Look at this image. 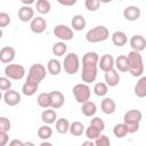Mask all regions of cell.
Instances as JSON below:
<instances>
[{"mask_svg":"<svg viewBox=\"0 0 146 146\" xmlns=\"http://www.w3.org/2000/svg\"><path fill=\"white\" fill-rule=\"evenodd\" d=\"M98 59L99 56L95 51H88L82 57V73L81 79L84 83L95 82L97 78V68H98Z\"/></svg>","mask_w":146,"mask_h":146,"instance_id":"6da1fadb","label":"cell"},{"mask_svg":"<svg viewBox=\"0 0 146 146\" xmlns=\"http://www.w3.org/2000/svg\"><path fill=\"white\" fill-rule=\"evenodd\" d=\"M127 58H128V63H129L128 72H130L132 76H136V78L141 76L144 73V62H143L140 51L131 50L128 54Z\"/></svg>","mask_w":146,"mask_h":146,"instance_id":"7a4b0ae2","label":"cell"},{"mask_svg":"<svg viewBox=\"0 0 146 146\" xmlns=\"http://www.w3.org/2000/svg\"><path fill=\"white\" fill-rule=\"evenodd\" d=\"M143 119V114L138 110H129L124 113L123 123L127 127L128 133H135L139 130V123Z\"/></svg>","mask_w":146,"mask_h":146,"instance_id":"3957f363","label":"cell"},{"mask_svg":"<svg viewBox=\"0 0 146 146\" xmlns=\"http://www.w3.org/2000/svg\"><path fill=\"white\" fill-rule=\"evenodd\" d=\"M110 36V32L108 29L104 25H98L95 26L92 29H90L87 33H86V40L90 43H98V42H103L105 40H107Z\"/></svg>","mask_w":146,"mask_h":146,"instance_id":"277c9868","label":"cell"},{"mask_svg":"<svg viewBox=\"0 0 146 146\" xmlns=\"http://www.w3.org/2000/svg\"><path fill=\"white\" fill-rule=\"evenodd\" d=\"M44 78H46V67L42 64L36 63V64H33L30 67L29 74H27V78H26V82L39 86L40 82Z\"/></svg>","mask_w":146,"mask_h":146,"instance_id":"5b68a950","label":"cell"},{"mask_svg":"<svg viewBox=\"0 0 146 146\" xmlns=\"http://www.w3.org/2000/svg\"><path fill=\"white\" fill-rule=\"evenodd\" d=\"M64 71L68 75H74L80 68V59L75 52H70L64 58Z\"/></svg>","mask_w":146,"mask_h":146,"instance_id":"8992f818","label":"cell"},{"mask_svg":"<svg viewBox=\"0 0 146 146\" xmlns=\"http://www.w3.org/2000/svg\"><path fill=\"white\" fill-rule=\"evenodd\" d=\"M72 92H73V96L75 98V100L80 104L87 102L90 99V96H91V90L89 88V86L87 83H78L73 87L72 89Z\"/></svg>","mask_w":146,"mask_h":146,"instance_id":"52a82bcc","label":"cell"},{"mask_svg":"<svg viewBox=\"0 0 146 146\" xmlns=\"http://www.w3.org/2000/svg\"><path fill=\"white\" fill-rule=\"evenodd\" d=\"M5 75L10 80H22L25 75V67L21 64H7L5 67Z\"/></svg>","mask_w":146,"mask_h":146,"instance_id":"ba28073f","label":"cell"},{"mask_svg":"<svg viewBox=\"0 0 146 146\" xmlns=\"http://www.w3.org/2000/svg\"><path fill=\"white\" fill-rule=\"evenodd\" d=\"M56 38L60 39L62 41H70L73 39L74 34H73V30L71 27H68L67 25H64V24H58L54 27L52 30Z\"/></svg>","mask_w":146,"mask_h":146,"instance_id":"9c48e42d","label":"cell"},{"mask_svg":"<svg viewBox=\"0 0 146 146\" xmlns=\"http://www.w3.org/2000/svg\"><path fill=\"white\" fill-rule=\"evenodd\" d=\"M30 29L33 33L35 34H41L46 31L47 29V22L42 16H36L33 17L30 22Z\"/></svg>","mask_w":146,"mask_h":146,"instance_id":"30bf717a","label":"cell"},{"mask_svg":"<svg viewBox=\"0 0 146 146\" xmlns=\"http://www.w3.org/2000/svg\"><path fill=\"white\" fill-rule=\"evenodd\" d=\"M2 97H3L5 103L8 106H16V105H18L21 103V95L16 90H13L11 88L6 90L5 95Z\"/></svg>","mask_w":146,"mask_h":146,"instance_id":"8fae6325","label":"cell"},{"mask_svg":"<svg viewBox=\"0 0 146 146\" xmlns=\"http://www.w3.org/2000/svg\"><path fill=\"white\" fill-rule=\"evenodd\" d=\"M15 56H16V51L10 46H6L0 49V62L3 64L11 63L15 59Z\"/></svg>","mask_w":146,"mask_h":146,"instance_id":"7c38bea8","label":"cell"},{"mask_svg":"<svg viewBox=\"0 0 146 146\" xmlns=\"http://www.w3.org/2000/svg\"><path fill=\"white\" fill-rule=\"evenodd\" d=\"M104 79H105V83L108 87H116L120 83V74L114 67L105 72Z\"/></svg>","mask_w":146,"mask_h":146,"instance_id":"4fadbf2b","label":"cell"},{"mask_svg":"<svg viewBox=\"0 0 146 146\" xmlns=\"http://www.w3.org/2000/svg\"><path fill=\"white\" fill-rule=\"evenodd\" d=\"M140 15H141V11L137 6H128L123 10V17L130 22L137 21L140 17Z\"/></svg>","mask_w":146,"mask_h":146,"instance_id":"5bb4252c","label":"cell"},{"mask_svg":"<svg viewBox=\"0 0 146 146\" xmlns=\"http://www.w3.org/2000/svg\"><path fill=\"white\" fill-rule=\"evenodd\" d=\"M49 94H50V100H51V106L50 107L54 108V110L60 108L64 105V102H65L64 95L58 90H52Z\"/></svg>","mask_w":146,"mask_h":146,"instance_id":"9a60e30c","label":"cell"},{"mask_svg":"<svg viewBox=\"0 0 146 146\" xmlns=\"http://www.w3.org/2000/svg\"><path fill=\"white\" fill-rule=\"evenodd\" d=\"M98 67L103 71V72H106L111 68L114 67V57L110 54H105L103 55L99 59H98Z\"/></svg>","mask_w":146,"mask_h":146,"instance_id":"2e32d148","label":"cell"},{"mask_svg":"<svg viewBox=\"0 0 146 146\" xmlns=\"http://www.w3.org/2000/svg\"><path fill=\"white\" fill-rule=\"evenodd\" d=\"M130 47L132 48V50L143 51L146 48V39L140 34L132 35L130 39Z\"/></svg>","mask_w":146,"mask_h":146,"instance_id":"e0dca14e","label":"cell"},{"mask_svg":"<svg viewBox=\"0 0 146 146\" xmlns=\"http://www.w3.org/2000/svg\"><path fill=\"white\" fill-rule=\"evenodd\" d=\"M33 17H34V10L31 8V6L23 5L18 9V18H19V21L26 23V22H31V19Z\"/></svg>","mask_w":146,"mask_h":146,"instance_id":"ac0fdd59","label":"cell"},{"mask_svg":"<svg viewBox=\"0 0 146 146\" xmlns=\"http://www.w3.org/2000/svg\"><path fill=\"white\" fill-rule=\"evenodd\" d=\"M100 108H102V112L104 114L111 115V114H113L116 111V104H115V102L111 97H106V98H104L102 100Z\"/></svg>","mask_w":146,"mask_h":146,"instance_id":"d6986e66","label":"cell"},{"mask_svg":"<svg viewBox=\"0 0 146 146\" xmlns=\"http://www.w3.org/2000/svg\"><path fill=\"white\" fill-rule=\"evenodd\" d=\"M57 120V113L54 108L51 107H48V108H44L43 112L41 113V121L44 123V124H52L55 123V121Z\"/></svg>","mask_w":146,"mask_h":146,"instance_id":"ffe728a7","label":"cell"},{"mask_svg":"<svg viewBox=\"0 0 146 146\" xmlns=\"http://www.w3.org/2000/svg\"><path fill=\"white\" fill-rule=\"evenodd\" d=\"M112 42L116 47H123L128 42V36L123 31H115L112 34Z\"/></svg>","mask_w":146,"mask_h":146,"instance_id":"44dd1931","label":"cell"},{"mask_svg":"<svg viewBox=\"0 0 146 146\" xmlns=\"http://www.w3.org/2000/svg\"><path fill=\"white\" fill-rule=\"evenodd\" d=\"M81 112L84 116H88V117H91L96 114L97 112V106L94 102L91 100H87L84 103H82V106H81Z\"/></svg>","mask_w":146,"mask_h":146,"instance_id":"7402d4cb","label":"cell"},{"mask_svg":"<svg viewBox=\"0 0 146 146\" xmlns=\"http://www.w3.org/2000/svg\"><path fill=\"white\" fill-rule=\"evenodd\" d=\"M114 66L116 67V71L120 72H128L129 70V63L125 55H119L116 58H114Z\"/></svg>","mask_w":146,"mask_h":146,"instance_id":"603a6c76","label":"cell"},{"mask_svg":"<svg viewBox=\"0 0 146 146\" xmlns=\"http://www.w3.org/2000/svg\"><path fill=\"white\" fill-rule=\"evenodd\" d=\"M133 91H135V95L139 98L146 97V76H140L138 82L135 84Z\"/></svg>","mask_w":146,"mask_h":146,"instance_id":"cb8c5ba5","label":"cell"},{"mask_svg":"<svg viewBox=\"0 0 146 146\" xmlns=\"http://www.w3.org/2000/svg\"><path fill=\"white\" fill-rule=\"evenodd\" d=\"M47 71L48 73H50L51 75H58L62 71V64L58 59L51 58L48 60L47 63Z\"/></svg>","mask_w":146,"mask_h":146,"instance_id":"d4e9b609","label":"cell"},{"mask_svg":"<svg viewBox=\"0 0 146 146\" xmlns=\"http://www.w3.org/2000/svg\"><path fill=\"white\" fill-rule=\"evenodd\" d=\"M71 25L73 27V30L75 31H82L86 25H87V22H86V18L82 16V15H74L72 21H71Z\"/></svg>","mask_w":146,"mask_h":146,"instance_id":"484cf974","label":"cell"},{"mask_svg":"<svg viewBox=\"0 0 146 146\" xmlns=\"http://www.w3.org/2000/svg\"><path fill=\"white\" fill-rule=\"evenodd\" d=\"M55 128H56V131L60 135H64L66 132H68V128H70V122L67 119H57L55 121Z\"/></svg>","mask_w":146,"mask_h":146,"instance_id":"4316f807","label":"cell"},{"mask_svg":"<svg viewBox=\"0 0 146 146\" xmlns=\"http://www.w3.org/2000/svg\"><path fill=\"white\" fill-rule=\"evenodd\" d=\"M68 131L71 132L72 136H75V137L82 136V133L84 132V125H83V123H81L79 121H74V122L70 123Z\"/></svg>","mask_w":146,"mask_h":146,"instance_id":"83f0119b","label":"cell"},{"mask_svg":"<svg viewBox=\"0 0 146 146\" xmlns=\"http://www.w3.org/2000/svg\"><path fill=\"white\" fill-rule=\"evenodd\" d=\"M36 103L40 107L42 108H48L51 106V100H50V94L49 92H41L36 97Z\"/></svg>","mask_w":146,"mask_h":146,"instance_id":"f1b7e54d","label":"cell"},{"mask_svg":"<svg viewBox=\"0 0 146 146\" xmlns=\"http://www.w3.org/2000/svg\"><path fill=\"white\" fill-rule=\"evenodd\" d=\"M52 136V129L49 127V124H43L39 127L38 129V137L42 140H48Z\"/></svg>","mask_w":146,"mask_h":146,"instance_id":"f546056e","label":"cell"},{"mask_svg":"<svg viewBox=\"0 0 146 146\" xmlns=\"http://www.w3.org/2000/svg\"><path fill=\"white\" fill-rule=\"evenodd\" d=\"M51 51L55 56H64L67 51V46L64 41H59V42H56L54 43L52 48H51Z\"/></svg>","mask_w":146,"mask_h":146,"instance_id":"4dcf8cb0","label":"cell"},{"mask_svg":"<svg viewBox=\"0 0 146 146\" xmlns=\"http://www.w3.org/2000/svg\"><path fill=\"white\" fill-rule=\"evenodd\" d=\"M36 11L40 13L41 15H46L50 11L51 5L48 0H36Z\"/></svg>","mask_w":146,"mask_h":146,"instance_id":"1f68e13d","label":"cell"},{"mask_svg":"<svg viewBox=\"0 0 146 146\" xmlns=\"http://www.w3.org/2000/svg\"><path fill=\"white\" fill-rule=\"evenodd\" d=\"M38 88H39V86L25 81V83H24L23 87H22V92H23L25 96H29V97H30V96H33V95L38 91Z\"/></svg>","mask_w":146,"mask_h":146,"instance_id":"d6a6232c","label":"cell"},{"mask_svg":"<svg viewBox=\"0 0 146 146\" xmlns=\"http://www.w3.org/2000/svg\"><path fill=\"white\" fill-rule=\"evenodd\" d=\"M107 91H108V86L105 82H97L94 87V92L98 97L105 96L107 94Z\"/></svg>","mask_w":146,"mask_h":146,"instance_id":"836d02e7","label":"cell"},{"mask_svg":"<svg viewBox=\"0 0 146 146\" xmlns=\"http://www.w3.org/2000/svg\"><path fill=\"white\" fill-rule=\"evenodd\" d=\"M113 133L115 137L117 138H123L128 135V130H127V127L124 123H117L114 125L113 128Z\"/></svg>","mask_w":146,"mask_h":146,"instance_id":"e575fe53","label":"cell"},{"mask_svg":"<svg viewBox=\"0 0 146 146\" xmlns=\"http://www.w3.org/2000/svg\"><path fill=\"white\" fill-rule=\"evenodd\" d=\"M84 132H86V136H87V138L88 139H90V140H95L99 135H100V130H98L97 128H95L94 125H91V124H89V127L84 130Z\"/></svg>","mask_w":146,"mask_h":146,"instance_id":"d590c367","label":"cell"},{"mask_svg":"<svg viewBox=\"0 0 146 146\" xmlns=\"http://www.w3.org/2000/svg\"><path fill=\"white\" fill-rule=\"evenodd\" d=\"M94 144L96 146H108L111 144L110 141V138L106 136V135H99L95 140H94Z\"/></svg>","mask_w":146,"mask_h":146,"instance_id":"8d00e7d4","label":"cell"},{"mask_svg":"<svg viewBox=\"0 0 146 146\" xmlns=\"http://www.w3.org/2000/svg\"><path fill=\"white\" fill-rule=\"evenodd\" d=\"M84 6L89 11H96L100 6V1L99 0H84Z\"/></svg>","mask_w":146,"mask_h":146,"instance_id":"74e56055","label":"cell"},{"mask_svg":"<svg viewBox=\"0 0 146 146\" xmlns=\"http://www.w3.org/2000/svg\"><path fill=\"white\" fill-rule=\"evenodd\" d=\"M11 128L10 120L6 116H0V131H6L8 132Z\"/></svg>","mask_w":146,"mask_h":146,"instance_id":"f35d334b","label":"cell"},{"mask_svg":"<svg viewBox=\"0 0 146 146\" xmlns=\"http://www.w3.org/2000/svg\"><path fill=\"white\" fill-rule=\"evenodd\" d=\"M11 88V81L7 76H0V90L6 91Z\"/></svg>","mask_w":146,"mask_h":146,"instance_id":"ab89813d","label":"cell"},{"mask_svg":"<svg viewBox=\"0 0 146 146\" xmlns=\"http://www.w3.org/2000/svg\"><path fill=\"white\" fill-rule=\"evenodd\" d=\"M90 124H91V125H94L95 128H97V129H98V130H100V131H103V130L105 129V122H104L100 117H98V116H96V117L91 119Z\"/></svg>","mask_w":146,"mask_h":146,"instance_id":"60d3db41","label":"cell"},{"mask_svg":"<svg viewBox=\"0 0 146 146\" xmlns=\"http://www.w3.org/2000/svg\"><path fill=\"white\" fill-rule=\"evenodd\" d=\"M10 22H11L10 16H9L7 13L1 11V13H0V29L8 26V25L10 24Z\"/></svg>","mask_w":146,"mask_h":146,"instance_id":"b9f144b4","label":"cell"},{"mask_svg":"<svg viewBox=\"0 0 146 146\" xmlns=\"http://www.w3.org/2000/svg\"><path fill=\"white\" fill-rule=\"evenodd\" d=\"M9 143V136L6 131H0V146H6Z\"/></svg>","mask_w":146,"mask_h":146,"instance_id":"7bdbcfd3","label":"cell"},{"mask_svg":"<svg viewBox=\"0 0 146 146\" xmlns=\"http://www.w3.org/2000/svg\"><path fill=\"white\" fill-rule=\"evenodd\" d=\"M56 1L59 5L65 6V7H72V6H74L78 2V0H56Z\"/></svg>","mask_w":146,"mask_h":146,"instance_id":"ee69618b","label":"cell"},{"mask_svg":"<svg viewBox=\"0 0 146 146\" xmlns=\"http://www.w3.org/2000/svg\"><path fill=\"white\" fill-rule=\"evenodd\" d=\"M9 145H11V146H14V145H17V146H24V143L21 141V140H18V139H14V140L9 141Z\"/></svg>","mask_w":146,"mask_h":146,"instance_id":"f6af8a7d","label":"cell"},{"mask_svg":"<svg viewBox=\"0 0 146 146\" xmlns=\"http://www.w3.org/2000/svg\"><path fill=\"white\" fill-rule=\"evenodd\" d=\"M34 1L35 0H21V2L23 5H25V6H31L32 3H34Z\"/></svg>","mask_w":146,"mask_h":146,"instance_id":"bcb514c9","label":"cell"},{"mask_svg":"<svg viewBox=\"0 0 146 146\" xmlns=\"http://www.w3.org/2000/svg\"><path fill=\"white\" fill-rule=\"evenodd\" d=\"M82 145H83V146H87V145H89V146H94L95 144H94V141H92V140H90V139H89L88 141H83V143H82Z\"/></svg>","mask_w":146,"mask_h":146,"instance_id":"7dc6e473","label":"cell"},{"mask_svg":"<svg viewBox=\"0 0 146 146\" xmlns=\"http://www.w3.org/2000/svg\"><path fill=\"white\" fill-rule=\"evenodd\" d=\"M52 144L50 143V141H47V140H43V141H41V144H40V146H51Z\"/></svg>","mask_w":146,"mask_h":146,"instance_id":"c3c4849f","label":"cell"},{"mask_svg":"<svg viewBox=\"0 0 146 146\" xmlns=\"http://www.w3.org/2000/svg\"><path fill=\"white\" fill-rule=\"evenodd\" d=\"M100 1V3H110L112 0H99Z\"/></svg>","mask_w":146,"mask_h":146,"instance_id":"681fc988","label":"cell"},{"mask_svg":"<svg viewBox=\"0 0 146 146\" xmlns=\"http://www.w3.org/2000/svg\"><path fill=\"white\" fill-rule=\"evenodd\" d=\"M24 145H34V144L31 143V141H29V143H24Z\"/></svg>","mask_w":146,"mask_h":146,"instance_id":"f907efd6","label":"cell"},{"mask_svg":"<svg viewBox=\"0 0 146 146\" xmlns=\"http://www.w3.org/2000/svg\"><path fill=\"white\" fill-rule=\"evenodd\" d=\"M2 35H3V32H2V30H1V29H0V39H1V38H2Z\"/></svg>","mask_w":146,"mask_h":146,"instance_id":"816d5d0a","label":"cell"},{"mask_svg":"<svg viewBox=\"0 0 146 146\" xmlns=\"http://www.w3.org/2000/svg\"><path fill=\"white\" fill-rule=\"evenodd\" d=\"M2 99V94H1V90H0V100Z\"/></svg>","mask_w":146,"mask_h":146,"instance_id":"f5cc1de1","label":"cell"},{"mask_svg":"<svg viewBox=\"0 0 146 146\" xmlns=\"http://www.w3.org/2000/svg\"><path fill=\"white\" fill-rule=\"evenodd\" d=\"M120 1H124V0H120Z\"/></svg>","mask_w":146,"mask_h":146,"instance_id":"db71d44e","label":"cell"}]
</instances>
